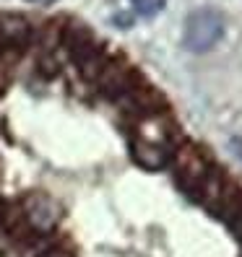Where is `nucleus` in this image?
Returning a JSON list of instances; mask_svg holds the SVG:
<instances>
[{"label":"nucleus","instance_id":"1","mask_svg":"<svg viewBox=\"0 0 242 257\" xmlns=\"http://www.w3.org/2000/svg\"><path fill=\"white\" fill-rule=\"evenodd\" d=\"M133 159L138 161L143 169L156 172L172 159L170 151V130L159 119V114L141 117L138 125V138L133 141Z\"/></svg>","mask_w":242,"mask_h":257},{"label":"nucleus","instance_id":"2","mask_svg":"<svg viewBox=\"0 0 242 257\" xmlns=\"http://www.w3.org/2000/svg\"><path fill=\"white\" fill-rule=\"evenodd\" d=\"M224 37V19L214 8H198L185 19L183 44L190 52H208L214 50Z\"/></svg>","mask_w":242,"mask_h":257},{"label":"nucleus","instance_id":"3","mask_svg":"<svg viewBox=\"0 0 242 257\" xmlns=\"http://www.w3.org/2000/svg\"><path fill=\"white\" fill-rule=\"evenodd\" d=\"M21 216L26 221V229H32L37 234H47L60 221V208L50 195L32 192L21 200Z\"/></svg>","mask_w":242,"mask_h":257},{"label":"nucleus","instance_id":"4","mask_svg":"<svg viewBox=\"0 0 242 257\" xmlns=\"http://www.w3.org/2000/svg\"><path fill=\"white\" fill-rule=\"evenodd\" d=\"M175 169H177V179L180 185L190 192H198V187L206 182V177L211 174L208 161L195 146H183L175 154Z\"/></svg>","mask_w":242,"mask_h":257},{"label":"nucleus","instance_id":"5","mask_svg":"<svg viewBox=\"0 0 242 257\" xmlns=\"http://www.w3.org/2000/svg\"><path fill=\"white\" fill-rule=\"evenodd\" d=\"M32 24L19 13H0V47L6 52H21L32 42Z\"/></svg>","mask_w":242,"mask_h":257},{"label":"nucleus","instance_id":"6","mask_svg":"<svg viewBox=\"0 0 242 257\" xmlns=\"http://www.w3.org/2000/svg\"><path fill=\"white\" fill-rule=\"evenodd\" d=\"M130 6L135 8L138 16H154L156 11L164 8V0H130Z\"/></svg>","mask_w":242,"mask_h":257},{"label":"nucleus","instance_id":"7","mask_svg":"<svg viewBox=\"0 0 242 257\" xmlns=\"http://www.w3.org/2000/svg\"><path fill=\"white\" fill-rule=\"evenodd\" d=\"M226 221H229V226H232V231L237 234V239L242 241V205L234 210V213L229 216V218H226Z\"/></svg>","mask_w":242,"mask_h":257},{"label":"nucleus","instance_id":"8","mask_svg":"<svg viewBox=\"0 0 242 257\" xmlns=\"http://www.w3.org/2000/svg\"><path fill=\"white\" fill-rule=\"evenodd\" d=\"M39 257H73L68 249H60V247H55V249H47L44 254H39Z\"/></svg>","mask_w":242,"mask_h":257},{"label":"nucleus","instance_id":"9","mask_svg":"<svg viewBox=\"0 0 242 257\" xmlns=\"http://www.w3.org/2000/svg\"><path fill=\"white\" fill-rule=\"evenodd\" d=\"M229 146H232V151H234V156H237V159H242V138H232V141H229Z\"/></svg>","mask_w":242,"mask_h":257},{"label":"nucleus","instance_id":"10","mask_svg":"<svg viewBox=\"0 0 242 257\" xmlns=\"http://www.w3.org/2000/svg\"><path fill=\"white\" fill-rule=\"evenodd\" d=\"M6 221V205H3V200H0V223Z\"/></svg>","mask_w":242,"mask_h":257},{"label":"nucleus","instance_id":"11","mask_svg":"<svg viewBox=\"0 0 242 257\" xmlns=\"http://www.w3.org/2000/svg\"><path fill=\"white\" fill-rule=\"evenodd\" d=\"M3 52H6V50H3V47H0V55H3Z\"/></svg>","mask_w":242,"mask_h":257}]
</instances>
